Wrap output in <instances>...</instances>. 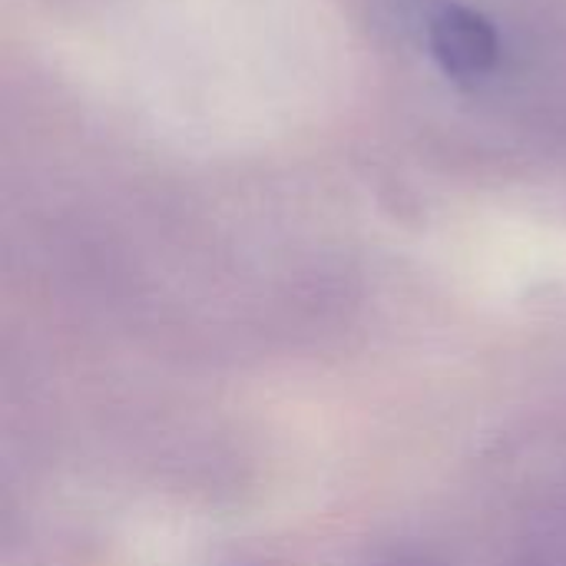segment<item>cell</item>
Returning <instances> with one entry per match:
<instances>
[{"mask_svg": "<svg viewBox=\"0 0 566 566\" xmlns=\"http://www.w3.org/2000/svg\"><path fill=\"white\" fill-rule=\"evenodd\" d=\"M431 53L454 80H481L497 63V33L468 7H444L431 20Z\"/></svg>", "mask_w": 566, "mask_h": 566, "instance_id": "1", "label": "cell"}]
</instances>
